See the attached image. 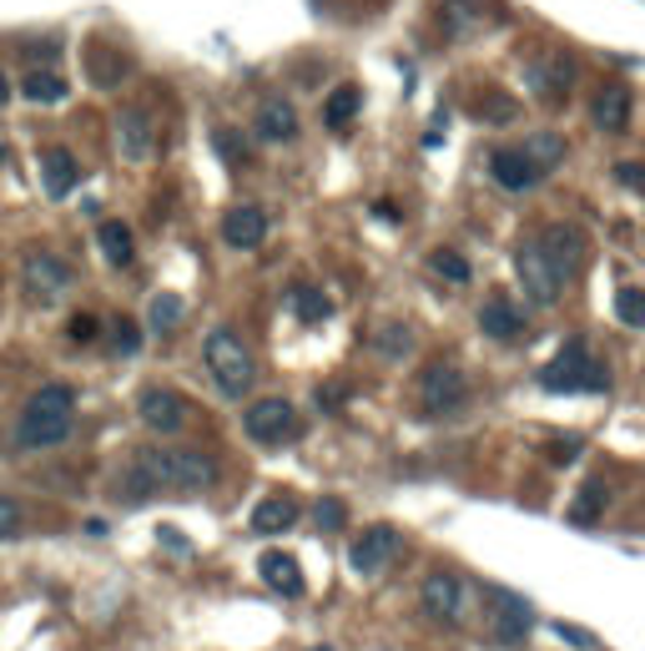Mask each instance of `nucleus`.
I'll return each instance as SVG.
<instances>
[{
    "instance_id": "a19ab883",
    "label": "nucleus",
    "mask_w": 645,
    "mask_h": 651,
    "mask_svg": "<svg viewBox=\"0 0 645 651\" xmlns=\"http://www.w3.org/2000/svg\"><path fill=\"white\" fill-rule=\"evenodd\" d=\"M97 329H101V323L91 319V313H77V319H71V339H77V343H91V339H97Z\"/></svg>"
},
{
    "instance_id": "a211bd4d",
    "label": "nucleus",
    "mask_w": 645,
    "mask_h": 651,
    "mask_svg": "<svg viewBox=\"0 0 645 651\" xmlns=\"http://www.w3.org/2000/svg\"><path fill=\"white\" fill-rule=\"evenodd\" d=\"M41 182H46V198H71L81 182V162L67 152V147H46L41 152Z\"/></svg>"
},
{
    "instance_id": "a18cd8bd",
    "label": "nucleus",
    "mask_w": 645,
    "mask_h": 651,
    "mask_svg": "<svg viewBox=\"0 0 645 651\" xmlns=\"http://www.w3.org/2000/svg\"><path fill=\"white\" fill-rule=\"evenodd\" d=\"M615 172H621V182H625V188H645V167H635V162H621V167H615Z\"/></svg>"
},
{
    "instance_id": "4468645a",
    "label": "nucleus",
    "mask_w": 645,
    "mask_h": 651,
    "mask_svg": "<svg viewBox=\"0 0 645 651\" xmlns=\"http://www.w3.org/2000/svg\"><path fill=\"white\" fill-rule=\"evenodd\" d=\"M137 414H142L147 430L177 434L187 424V399L177 394V389H142V399H137Z\"/></svg>"
},
{
    "instance_id": "c756f323",
    "label": "nucleus",
    "mask_w": 645,
    "mask_h": 651,
    "mask_svg": "<svg viewBox=\"0 0 645 651\" xmlns=\"http://www.w3.org/2000/svg\"><path fill=\"white\" fill-rule=\"evenodd\" d=\"M91 81L97 87H117L121 77H127V56L121 51H111V46H91Z\"/></svg>"
},
{
    "instance_id": "c9c22d12",
    "label": "nucleus",
    "mask_w": 645,
    "mask_h": 651,
    "mask_svg": "<svg viewBox=\"0 0 645 651\" xmlns=\"http://www.w3.org/2000/svg\"><path fill=\"white\" fill-rule=\"evenodd\" d=\"M111 349H117V353H137V349H142V329H137L132 319H117V323H111Z\"/></svg>"
},
{
    "instance_id": "bb28decb",
    "label": "nucleus",
    "mask_w": 645,
    "mask_h": 651,
    "mask_svg": "<svg viewBox=\"0 0 645 651\" xmlns=\"http://www.w3.org/2000/svg\"><path fill=\"white\" fill-rule=\"evenodd\" d=\"M359 107H363V91L359 87H339V91H329V101H323V127H333V132H343V127L359 117Z\"/></svg>"
},
{
    "instance_id": "2f4dec72",
    "label": "nucleus",
    "mask_w": 645,
    "mask_h": 651,
    "mask_svg": "<svg viewBox=\"0 0 645 651\" xmlns=\"http://www.w3.org/2000/svg\"><path fill=\"white\" fill-rule=\"evenodd\" d=\"M601 510H605V485L591 480V485L580 490L575 505H570V520H575V525H591V520H601Z\"/></svg>"
},
{
    "instance_id": "39448f33",
    "label": "nucleus",
    "mask_w": 645,
    "mask_h": 651,
    "mask_svg": "<svg viewBox=\"0 0 645 651\" xmlns=\"http://www.w3.org/2000/svg\"><path fill=\"white\" fill-rule=\"evenodd\" d=\"M514 273H520V283H525V299L535 303V309H555L560 293H565V278L555 273V263L545 258V248H540L535 238L514 248Z\"/></svg>"
},
{
    "instance_id": "c03bdc74",
    "label": "nucleus",
    "mask_w": 645,
    "mask_h": 651,
    "mask_svg": "<svg viewBox=\"0 0 645 651\" xmlns=\"http://www.w3.org/2000/svg\"><path fill=\"white\" fill-rule=\"evenodd\" d=\"M157 535H162V545H167V551H182V555L192 551V545L182 541V530H177V525H162V530H157Z\"/></svg>"
},
{
    "instance_id": "09e8293b",
    "label": "nucleus",
    "mask_w": 645,
    "mask_h": 651,
    "mask_svg": "<svg viewBox=\"0 0 645 651\" xmlns=\"http://www.w3.org/2000/svg\"><path fill=\"white\" fill-rule=\"evenodd\" d=\"M11 101V81H6V71H0V107Z\"/></svg>"
},
{
    "instance_id": "4c0bfd02",
    "label": "nucleus",
    "mask_w": 645,
    "mask_h": 651,
    "mask_svg": "<svg viewBox=\"0 0 645 651\" xmlns=\"http://www.w3.org/2000/svg\"><path fill=\"white\" fill-rule=\"evenodd\" d=\"M313 520H318V530H339L349 520V510H343V500H318Z\"/></svg>"
},
{
    "instance_id": "9b49d317",
    "label": "nucleus",
    "mask_w": 645,
    "mask_h": 651,
    "mask_svg": "<svg viewBox=\"0 0 645 651\" xmlns=\"http://www.w3.org/2000/svg\"><path fill=\"white\" fill-rule=\"evenodd\" d=\"M460 601H464V585H460V575H454V571L424 575L419 607H424L429 621H439V627H454V621H460Z\"/></svg>"
},
{
    "instance_id": "423d86ee",
    "label": "nucleus",
    "mask_w": 645,
    "mask_h": 651,
    "mask_svg": "<svg viewBox=\"0 0 645 651\" xmlns=\"http://www.w3.org/2000/svg\"><path fill=\"white\" fill-rule=\"evenodd\" d=\"M21 278H26L31 303H41V309H46V303H56L71 283H77V268H71L67 258H56V253H46V248H36V253H26Z\"/></svg>"
},
{
    "instance_id": "cd10ccee",
    "label": "nucleus",
    "mask_w": 645,
    "mask_h": 651,
    "mask_svg": "<svg viewBox=\"0 0 645 651\" xmlns=\"http://www.w3.org/2000/svg\"><path fill=\"white\" fill-rule=\"evenodd\" d=\"M520 152H525L530 162L540 167V177H545V172H555V167L565 162V137H560V132H535L525 147H520Z\"/></svg>"
},
{
    "instance_id": "79ce46f5",
    "label": "nucleus",
    "mask_w": 645,
    "mask_h": 651,
    "mask_svg": "<svg viewBox=\"0 0 645 651\" xmlns=\"http://www.w3.org/2000/svg\"><path fill=\"white\" fill-rule=\"evenodd\" d=\"M349 399V384H323L318 389V409H339Z\"/></svg>"
},
{
    "instance_id": "de8ad7c7",
    "label": "nucleus",
    "mask_w": 645,
    "mask_h": 651,
    "mask_svg": "<svg viewBox=\"0 0 645 651\" xmlns=\"http://www.w3.org/2000/svg\"><path fill=\"white\" fill-rule=\"evenodd\" d=\"M373 212H379V218H383V222H399V218H404V212H399V208H394V202H379V208H373Z\"/></svg>"
},
{
    "instance_id": "2eb2a0df",
    "label": "nucleus",
    "mask_w": 645,
    "mask_h": 651,
    "mask_svg": "<svg viewBox=\"0 0 645 651\" xmlns=\"http://www.w3.org/2000/svg\"><path fill=\"white\" fill-rule=\"evenodd\" d=\"M490 21H494L490 0H444V6H439V26H444L449 41H464V36L490 31Z\"/></svg>"
},
{
    "instance_id": "a878e982",
    "label": "nucleus",
    "mask_w": 645,
    "mask_h": 651,
    "mask_svg": "<svg viewBox=\"0 0 645 651\" xmlns=\"http://www.w3.org/2000/svg\"><path fill=\"white\" fill-rule=\"evenodd\" d=\"M21 97L26 101H41V107L67 101V77H61V71H26V77H21Z\"/></svg>"
},
{
    "instance_id": "412c9836",
    "label": "nucleus",
    "mask_w": 645,
    "mask_h": 651,
    "mask_svg": "<svg viewBox=\"0 0 645 651\" xmlns=\"http://www.w3.org/2000/svg\"><path fill=\"white\" fill-rule=\"evenodd\" d=\"M480 329L490 333V339L510 343V339H520V333H525V313L514 309V303L504 299V293H494V299L480 309Z\"/></svg>"
},
{
    "instance_id": "58836bf2",
    "label": "nucleus",
    "mask_w": 645,
    "mask_h": 651,
    "mask_svg": "<svg viewBox=\"0 0 645 651\" xmlns=\"http://www.w3.org/2000/svg\"><path fill=\"white\" fill-rule=\"evenodd\" d=\"M484 117V122H510L514 117V101L510 97H480V107H474Z\"/></svg>"
},
{
    "instance_id": "37998d69",
    "label": "nucleus",
    "mask_w": 645,
    "mask_h": 651,
    "mask_svg": "<svg viewBox=\"0 0 645 651\" xmlns=\"http://www.w3.org/2000/svg\"><path fill=\"white\" fill-rule=\"evenodd\" d=\"M580 454V440H555L550 444V464H570Z\"/></svg>"
},
{
    "instance_id": "6e6552de",
    "label": "nucleus",
    "mask_w": 645,
    "mask_h": 651,
    "mask_svg": "<svg viewBox=\"0 0 645 651\" xmlns=\"http://www.w3.org/2000/svg\"><path fill=\"white\" fill-rule=\"evenodd\" d=\"M242 430L258 444H288V440H298V409L278 394L258 399V404H248V414H242Z\"/></svg>"
},
{
    "instance_id": "f704fd0d",
    "label": "nucleus",
    "mask_w": 645,
    "mask_h": 651,
    "mask_svg": "<svg viewBox=\"0 0 645 651\" xmlns=\"http://www.w3.org/2000/svg\"><path fill=\"white\" fill-rule=\"evenodd\" d=\"M21 525H26V510L16 505L11 495H0V541H16V535H21Z\"/></svg>"
},
{
    "instance_id": "f8f14e48",
    "label": "nucleus",
    "mask_w": 645,
    "mask_h": 651,
    "mask_svg": "<svg viewBox=\"0 0 645 651\" xmlns=\"http://www.w3.org/2000/svg\"><path fill=\"white\" fill-rule=\"evenodd\" d=\"M525 81H530V91H535L540 101H565L570 97V81H575V61H570L565 51H550V56H540V61H530V71H525Z\"/></svg>"
},
{
    "instance_id": "7c9ffc66",
    "label": "nucleus",
    "mask_w": 645,
    "mask_h": 651,
    "mask_svg": "<svg viewBox=\"0 0 645 651\" xmlns=\"http://www.w3.org/2000/svg\"><path fill=\"white\" fill-rule=\"evenodd\" d=\"M182 313H187L182 293H157L152 309H147V329H152V333H172L177 323H182Z\"/></svg>"
},
{
    "instance_id": "6ab92c4d",
    "label": "nucleus",
    "mask_w": 645,
    "mask_h": 651,
    "mask_svg": "<svg viewBox=\"0 0 645 651\" xmlns=\"http://www.w3.org/2000/svg\"><path fill=\"white\" fill-rule=\"evenodd\" d=\"M252 132L263 137V142H293V137H298V111H293V101L268 97L263 107H258V122H252Z\"/></svg>"
},
{
    "instance_id": "72a5a7b5",
    "label": "nucleus",
    "mask_w": 645,
    "mask_h": 651,
    "mask_svg": "<svg viewBox=\"0 0 645 651\" xmlns=\"http://www.w3.org/2000/svg\"><path fill=\"white\" fill-rule=\"evenodd\" d=\"M429 268H434V273L444 278V283H470V263H464V258L454 253V248H439V253L429 258Z\"/></svg>"
},
{
    "instance_id": "b1692460",
    "label": "nucleus",
    "mask_w": 645,
    "mask_h": 651,
    "mask_svg": "<svg viewBox=\"0 0 645 651\" xmlns=\"http://www.w3.org/2000/svg\"><path fill=\"white\" fill-rule=\"evenodd\" d=\"M258 571H263V581L273 585V591H283V597H303V565H298L288 551H263Z\"/></svg>"
},
{
    "instance_id": "393cba45",
    "label": "nucleus",
    "mask_w": 645,
    "mask_h": 651,
    "mask_svg": "<svg viewBox=\"0 0 645 651\" xmlns=\"http://www.w3.org/2000/svg\"><path fill=\"white\" fill-rule=\"evenodd\" d=\"M97 248H101V258H107L111 268H127L137 258V238H132V228H127V222H101V228H97Z\"/></svg>"
},
{
    "instance_id": "7ed1b4c3",
    "label": "nucleus",
    "mask_w": 645,
    "mask_h": 651,
    "mask_svg": "<svg viewBox=\"0 0 645 651\" xmlns=\"http://www.w3.org/2000/svg\"><path fill=\"white\" fill-rule=\"evenodd\" d=\"M202 364H208V374H212V384H218L222 399H242L252 389V379H258V364H252L248 343H242L232 329L208 333V343H202Z\"/></svg>"
},
{
    "instance_id": "8fccbe9b",
    "label": "nucleus",
    "mask_w": 645,
    "mask_h": 651,
    "mask_svg": "<svg viewBox=\"0 0 645 651\" xmlns=\"http://www.w3.org/2000/svg\"><path fill=\"white\" fill-rule=\"evenodd\" d=\"M0 167H6V147H0Z\"/></svg>"
},
{
    "instance_id": "dca6fc26",
    "label": "nucleus",
    "mask_w": 645,
    "mask_h": 651,
    "mask_svg": "<svg viewBox=\"0 0 645 651\" xmlns=\"http://www.w3.org/2000/svg\"><path fill=\"white\" fill-rule=\"evenodd\" d=\"M263 238H268V212L258 208V202H238V208L222 218V243L228 248H263Z\"/></svg>"
},
{
    "instance_id": "473e14b6",
    "label": "nucleus",
    "mask_w": 645,
    "mask_h": 651,
    "mask_svg": "<svg viewBox=\"0 0 645 651\" xmlns=\"http://www.w3.org/2000/svg\"><path fill=\"white\" fill-rule=\"evenodd\" d=\"M615 319L631 323V329H645V288H621L615 293Z\"/></svg>"
},
{
    "instance_id": "1a4fd4ad",
    "label": "nucleus",
    "mask_w": 645,
    "mask_h": 651,
    "mask_svg": "<svg viewBox=\"0 0 645 651\" xmlns=\"http://www.w3.org/2000/svg\"><path fill=\"white\" fill-rule=\"evenodd\" d=\"M484 601H490V627L504 647L525 641V631L535 627V607H530L525 597H514V591H504V585H484Z\"/></svg>"
},
{
    "instance_id": "49530a36",
    "label": "nucleus",
    "mask_w": 645,
    "mask_h": 651,
    "mask_svg": "<svg viewBox=\"0 0 645 651\" xmlns=\"http://www.w3.org/2000/svg\"><path fill=\"white\" fill-rule=\"evenodd\" d=\"M560 641H570V647H591V631H580V627H565V621H560Z\"/></svg>"
},
{
    "instance_id": "20e7f679",
    "label": "nucleus",
    "mask_w": 645,
    "mask_h": 651,
    "mask_svg": "<svg viewBox=\"0 0 645 651\" xmlns=\"http://www.w3.org/2000/svg\"><path fill=\"white\" fill-rule=\"evenodd\" d=\"M540 389H550V394H601V389H611V374H605V364H595L591 349L575 339L540 369Z\"/></svg>"
},
{
    "instance_id": "4be33fe9",
    "label": "nucleus",
    "mask_w": 645,
    "mask_h": 651,
    "mask_svg": "<svg viewBox=\"0 0 645 651\" xmlns=\"http://www.w3.org/2000/svg\"><path fill=\"white\" fill-rule=\"evenodd\" d=\"M591 117H595V127H601V132H625V122H631V91H625L621 81L601 87V91H595Z\"/></svg>"
},
{
    "instance_id": "f03ea898",
    "label": "nucleus",
    "mask_w": 645,
    "mask_h": 651,
    "mask_svg": "<svg viewBox=\"0 0 645 651\" xmlns=\"http://www.w3.org/2000/svg\"><path fill=\"white\" fill-rule=\"evenodd\" d=\"M77 430V394L71 384H41L26 399V414L16 424V450H51V444L71 440Z\"/></svg>"
},
{
    "instance_id": "aec40b11",
    "label": "nucleus",
    "mask_w": 645,
    "mask_h": 651,
    "mask_svg": "<svg viewBox=\"0 0 645 651\" xmlns=\"http://www.w3.org/2000/svg\"><path fill=\"white\" fill-rule=\"evenodd\" d=\"M117 137H121V152L132 157V162H142V157H152L157 137H152V117H147L142 107H127L117 117Z\"/></svg>"
},
{
    "instance_id": "9d476101",
    "label": "nucleus",
    "mask_w": 645,
    "mask_h": 651,
    "mask_svg": "<svg viewBox=\"0 0 645 651\" xmlns=\"http://www.w3.org/2000/svg\"><path fill=\"white\" fill-rule=\"evenodd\" d=\"M535 243L545 248V258L555 263V273L565 278V283L580 273V268H585V258H591V243H585V232H580L575 222H550Z\"/></svg>"
},
{
    "instance_id": "f3484780",
    "label": "nucleus",
    "mask_w": 645,
    "mask_h": 651,
    "mask_svg": "<svg viewBox=\"0 0 645 651\" xmlns=\"http://www.w3.org/2000/svg\"><path fill=\"white\" fill-rule=\"evenodd\" d=\"M490 177L500 182L504 192H530L540 182V167L530 162L520 147H494L490 152Z\"/></svg>"
},
{
    "instance_id": "e433bc0d",
    "label": "nucleus",
    "mask_w": 645,
    "mask_h": 651,
    "mask_svg": "<svg viewBox=\"0 0 645 651\" xmlns=\"http://www.w3.org/2000/svg\"><path fill=\"white\" fill-rule=\"evenodd\" d=\"M218 152L228 157L232 167H242V162H248V142H242V137L232 132V127H218Z\"/></svg>"
},
{
    "instance_id": "c85d7f7f",
    "label": "nucleus",
    "mask_w": 645,
    "mask_h": 651,
    "mask_svg": "<svg viewBox=\"0 0 645 651\" xmlns=\"http://www.w3.org/2000/svg\"><path fill=\"white\" fill-rule=\"evenodd\" d=\"M288 303H293V313L303 323H323L333 313V303H329V293L323 288H313V283H298L293 293H288Z\"/></svg>"
},
{
    "instance_id": "ddd939ff",
    "label": "nucleus",
    "mask_w": 645,
    "mask_h": 651,
    "mask_svg": "<svg viewBox=\"0 0 645 651\" xmlns=\"http://www.w3.org/2000/svg\"><path fill=\"white\" fill-rule=\"evenodd\" d=\"M394 555H399V530L394 525H369L359 541L349 545V565L359 575H379Z\"/></svg>"
},
{
    "instance_id": "ea45409f",
    "label": "nucleus",
    "mask_w": 645,
    "mask_h": 651,
    "mask_svg": "<svg viewBox=\"0 0 645 651\" xmlns=\"http://www.w3.org/2000/svg\"><path fill=\"white\" fill-rule=\"evenodd\" d=\"M379 349H383V353H394V359H399V353H409V349H414V339H409V329H383Z\"/></svg>"
},
{
    "instance_id": "5701e85b",
    "label": "nucleus",
    "mask_w": 645,
    "mask_h": 651,
    "mask_svg": "<svg viewBox=\"0 0 645 651\" xmlns=\"http://www.w3.org/2000/svg\"><path fill=\"white\" fill-rule=\"evenodd\" d=\"M298 515H303V510H298L293 495H268L252 510V530H258V535H283V530L298 525Z\"/></svg>"
},
{
    "instance_id": "f257e3e1",
    "label": "nucleus",
    "mask_w": 645,
    "mask_h": 651,
    "mask_svg": "<svg viewBox=\"0 0 645 651\" xmlns=\"http://www.w3.org/2000/svg\"><path fill=\"white\" fill-rule=\"evenodd\" d=\"M218 480V460L202 450H142L127 470V495L132 500H147V495H192V490H208Z\"/></svg>"
},
{
    "instance_id": "3c124183",
    "label": "nucleus",
    "mask_w": 645,
    "mask_h": 651,
    "mask_svg": "<svg viewBox=\"0 0 645 651\" xmlns=\"http://www.w3.org/2000/svg\"><path fill=\"white\" fill-rule=\"evenodd\" d=\"M313 651H333V647H313Z\"/></svg>"
},
{
    "instance_id": "0eeeda50",
    "label": "nucleus",
    "mask_w": 645,
    "mask_h": 651,
    "mask_svg": "<svg viewBox=\"0 0 645 651\" xmlns=\"http://www.w3.org/2000/svg\"><path fill=\"white\" fill-rule=\"evenodd\" d=\"M464 399H470V384H464V374L454 364L424 369V379H419V409H424L429 420H444V414L464 409Z\"/></svg>"
}]
</instances>
